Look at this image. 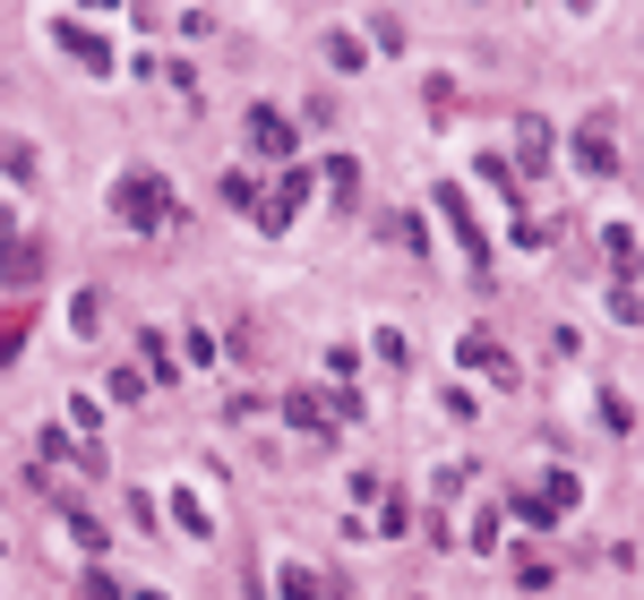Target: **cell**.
Returning a JSON list of instances; mask_svg holds the SVG:
<instances>
[{"mask_svg":"<svg viewBox=\"0 0 644 600\" xmlns=\"http://www.w3.org/2000/svg\"><path fill=\"white\" fill-rule=\"evenodd\" d=\"M0 172H9V181H34V146L27 138H0Z\"/></svg>","mask_w":644,"mask_h":600,"instance_id":"obj_3","label":"cell"},{"mask_svg":"<svg viewBox=\"0 0 644 600\" xmlns=\"http://www.w3.org/2000/svg\"><path fill=\"white\" fill-rule=\"evenodd\" d=\"M61 43H69V52H78V61H87V69H103V61H112V52H103V43H95V27H61Z\"/></svg>","mask_w":644,"mask_h":600,"instance_id":"obj_4","label":"cell"},{"mask_svg":"<svg viewBox=\"0 0 644 600\" xmlns=\"http://www.w3.org/2000/svg\"><path fill=\"white\" fill-rule=\"evenodd\" d=\"M284 600H335V583H326V574H310V567H292V574H284Z\"/></svg>","mask_w":644,"mask_h":600,"instance_id":"obj_2","label":"cell"},{"mask_svg":"<svg viewBox=\"0 0 644 600\" xmlns=\"http://www.w3.org/2000/svg\"><path fill=\"white\" fill-rule=\"evenodd\" d=\"M250 138H258V146H275V155H284V146H292V121H275V112H258V121H250Z\"/></svg>","mask_w":644,"mask_h":600,"instance_id":"obj_5","label":"cell"},{"mask_svg":"<svg viewBox=\"0 0 644 600\" xmlns=\"http://www.w3.org/2000/svg\"><path fill=\"white\" fill-rule=\"evenodd\" d=\"M121 215H129V223H163V181H155V172L121 181Z\"/></svg>","mask_w":644,"mask_h":600,"instance_id":"obj_1","label":"cell"}]
</instances>
